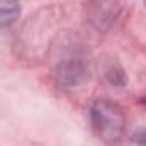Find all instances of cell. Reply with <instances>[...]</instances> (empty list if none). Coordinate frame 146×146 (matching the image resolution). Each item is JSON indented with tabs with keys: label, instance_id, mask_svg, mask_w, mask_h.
<instances>
[{
	"label": "cell",
	"instance_id": "cell-1",
	"mask_svg": "<svg viewBox=\"0 0 146 146\" xmlns=\"http://www.w3.org/2000/svg\"><path fill=\"white\" fill-rule=\"evenodd\" d=\"M90 121L95 134L107 145H117L124 134L126 117L122 109L107 99L97 100L90 109Z\"/></svg>",
	"mask_w": 146,
	"mask_h": 146
},
{
	"label": "cell",
	"instance_id": "cell-2",
	"mask_svg": "<svg viewBox=\"0 0 146 146\" xmlns=\"http://www.w3.org/2000/svg\"><path fill=\"white\" fill-rule=\"evenodd\" d=\"M19 0H0V29L9 27L19 17Z\"/></svg>",
	"mask_w": 146,
	"mask_h": 146
},
{
	"label": "cell",
	"instance_id": "cell-3",
	"mask_svg": "<svg viewBox=\"0 0 146 146\" xmlns=\"http://www.w3.org/2000/svg\"><path fill=\"white\" fill-rule=\"evenodd\" d=\"M134 141H136L138 145L146 146V127L145 129H139V131L134 134Z\"/></svg>",
	"mask_w": 146,
	"mask_h": 146
},
{
	"label": "cell",
	"instance_id": "cell-4",
	"mask_svg": "<svg viewBox=\"0 0 146 146\" xmlns=\"http://www.w3.org/2000/svg\"><path fill=\"white\" fill-rule=\"evenodd\" d=\"M145 2H146V0H145Z\"/></svg>",
	"mask_w": 146,
	"mask_h": 146
}]
</instances>
